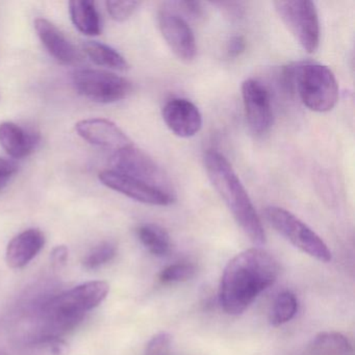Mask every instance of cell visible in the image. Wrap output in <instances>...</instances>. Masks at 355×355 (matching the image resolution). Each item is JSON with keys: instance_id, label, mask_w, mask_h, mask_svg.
Masks as SVG:
<instances>
[{"instance_id": "cell-1", "label": "cell", "mask_w": 355, "mask_h": 355, "mask_svg": "<svg viewBox=\"0 0 355 355\" xmlns=\"http://www.w3.org/2000/svg\"><path fill=\"white\" fill-rule=\"evenodd\" d=\"M279 265L273 255L259 248L247 249L230 259L219 288V302L228 315L244 313L263 291L277 279Z\"/></svg>"}, {"instance_id": "cell-2", "label": "cell", "mask_w": 355, "mask_h": 355, "mask_svg": "<svg viewBox=\"0 0 355 355\" xmlns=\"http://www.w3.org/2000/svg\"><path fill=\"white\" fill-rule=\"evenodd\" d=\"M110 292L107 282L97 280L76 286L39 303L33 315L31 338L55 344L74 329L88 311L98 306Z\"/></svg>"}, {"instance_id": "cell-3", "label": "cell", "mask_w": 355, "mask_h": 355, "mask_svg": "<svg viewBox=\"0 0 355 355\" xmlns=\"http://www.w3.org/2000/svg\"><path fill=\"white\" fill-rule=\"evenodd\" d=\"M205 166L214 188L249 240L259 246L265 244L267 236L261 218L230 162L218 151L209 150Z\"/></svg>"}, {"instance_id": "cell-4", "label": "cell", "mask_w": 355, "mask_h": 355, "mask_svg": "<svg viewBox=\"0 0 355 355\" xmlns=\"http://www.w3.org/2000/svg\"><path fill=\"white\" fill-rule=\"evenodd\" d=\"M286 90L297 93L303 105L313 112L326 113L338 101V84L334 72L321 64H297L282 71Z\"/></svg>"}, {"instance_id": "cell-5", "label": "cell", "mask_w": 355, "mask_h": 355, "mask_svg": "<svg viewBox=\"0 0 355 355\" xmlns=\"http://www.w3.org/2000/svg\"><path fill=\"white\" fill-rule=\"evenodd\" d=\"M268 223L291 244L322 263L331 261V251L323 240L291 211L278 207L265 209Z\"/></svg>"}, {"instance_id": "cell-6", "label": "cell", "mask_w": 355, "mask_h": 355, "mask_svg": "<svg viewBox=\"0 0 355 355\" xmlns=\"http://www.w3.org/2000/svg\"><path fill=\"white\" fill-rule=\"evenodd\" d=\"M284 26L307 53H313L320 45V21L317 8L309 0H286L274 3Z\"/></svg>"}, {"instance_id": "cell-7", "label": "cell", "mask_w": 355, "mask_h": 355, "mask_svg": "<svg viewBox=\"0 0 355 355\" xmlns=\"http://www.w3.org/2000/svg\"><path fill=\"white\" fill-rule=\"evenodd\" d=\"M72 83L80 95L98 103L122 101L132 91L130 80L105 70H76L72 74Z\"/></svg>"}, {"instance_id": "cell-8", "label": "cell", "mask_w": 355, "mask_h": 355, "mask_svg": "<svg viewBox=\"0 0 355 355\" xmlns=\"http://www.w3.org/2000/svg\"><path fill=\"white\" fill-rule=\"evenodd\" d=\"M112 163L115 167L114 171L169 191L167 178L159 166L147 153L139 149L135 144L114 153L112 155Z\"/></svg>"}, {"instance_id": "cell-9", "label": "cell", "mask_w": 355, "mask_h": 355, "mask_svg": "<svg viewBox=\"0 0 355 355\" xmlns=\"http://www.w3.org/2000/svg\"><path fill=\"white\" fill-rule=\"evenodd\" d=\"M101 184L128 198L145 205L167 207L172 205L174 196L169 191L151 186L147 182L124 175L114 170H105L98 175Z\"/></svg>"}, {"instance_id": "cell-10", "label": "cell", "mask_w": 355, "mask_h": 355, "mask_svg": "<svg viewBox=\"0 0 355 355\" xmlns=\"http://www.w3.org/2000/svg\"><path fill=\"white\" fill-rule=\"evenodd\" d=\"M242 98L247 123L253 134L263 136L273 123L271 97L265 85L257 80H245L242 84Z\"/></svg>"}, {"instance_id": "cell-11", "label": "cell", "mask_w": 355, "mask_h": 355, "mask_svg": "<svg viewBox=\"0 0 355 355\" xmlns=\"http://www.w3.org/2000/svg\"><path fill=\"white\" fill-rule=\"evenodd\" d=\"M157 24L162 36L172 53L180 61L192 62L197 53L196 39L186 20L175 12L161 10L157 13Z\"/></svg>"}, {"instance_id": "cell-12", "label": "cell", "mask_w": 355, "mask_h": 355, "mask_svg": "<svg viewBox=\"0 0 355 355\" xmlns=\"http://www.w3.org/2000/svg\"><path fill=\"white\" fill-rule=\"evenodd\" d=\"M76 130L87 142L113 153L134 144L121 128L107 119L82 120L76 124Z\"/></svg>"}, {"instance_id": "cell-13", "label": "cell", "mask_w": 355, "mask_h": 355, "mask_svg": "<svg viewBox=\"0 0 355 355\" xmlns=\"http://www.w3.org/2000/svg\"><path fill=\"white\" fill-rule=\"evenodd\" d=\"M162 116L168 128L180 138L194 137L202 128L200 111L188 99H170L164 105Z\"/></svg>"}, {"instance_id": "cell-14", "label": "cell", "mask_w": 355, "mask_h": 355, "mask_svg": "<svg viewBox=\"0 0 355 355\" xmlns=\"http://www.w3.org/2000/svg\"><path fill=\"white\" fill-rule=\"evenodd\" d=\"M45 245V236L37 228L24 230L12 239L6 251V261L11 269H22L39 254Z\"/></svg>"}, {"instance_id": "cell-15", "label": "cell", "mask_w": 355, "mask_h": 355, "mask_svg": "<svg viewBox=\"0 0 355 355\" xmlns=\"http://www.w3.org/2000/svg\"><path fill=\"white\" fill-rule=\"evenodd\" d=\"M35 30L45 49L60 63L70 65L78 59V53L67 37L49 20H35Z\"/></svg>"}, {"instance_id": "cell-16", "label": "cell", "mask_w": 355, "mask_h": 355, "mask_svg": "<svg viewBox=\"0 0 355 355\" xmlns=\"http://www.w3.org/2000/svg\"><path fill=\"white\" fill-rule=\"evenodd\" d=\"M39 135L14 122L0 123V145L15 159L28 157L38 146Z\"/></svg>"}, {"instance_id": "cell-17", "label": "cell", "mask_w": 355, "mask_h": 355, "mask_svg": "<svg viewBox=\"0 0 355 355\" xmlns=\"http://www.w3.org/2000/svg\"><path fill=\"white\" fill-rule=\"evenodd\" d=\"M69 12L74 26L86 36H98L101 33V16L94 1L73 0L69 3Z\"/></svg>"}, {"instance_id": "cell-18", "label": "cell", "mask_w": 355, "mask_h": 355, "mask_svg": "<svg viewBox=\"0 0 355 355\" xmlns=\"http://www.w3.org/2000/svg\"><path fill=\"white\" fill-rule=\"evenodd\" d=\"M309 350L313 355H353L350 340L336 331L318 334L311 340Z\"/></svg>"}, {"instance_id": "cell-19", "label": "cell", "mask_w": 355, "mask_h": 355, "mask_svg": "<svg viewBox=\"0 0 355 355\" xmlns=\"http://www.w3.org/2000/svg\"><path fill=\"white\" fill-rule=\"evenodd\" d=\"M83 49L91 61L94 62L96 65L118 71H125L128 69V63L123 55L109 45L96 41H87L83 45Z\"/></svg>"}, {"instance_id": "cell-20", "label": "cell", "mask_w": 355, "mask_h": 355, "mask_svg": "<svg viewBox=\"0 0 355 355\" xmlns=\"http://www.w3.org/2000/svg\"><path fill=\"white\" fill-rule=\"evenodd\" d=\"M143 246L155 257H166L171 250V239L165 228L157 224H143L137 230Z\"/></svg>"}, {"instance_id": "cell-21", "label": "cell", "mask_w": 355, "mask_h": 355, "mask_svg": "<svg viewBox=\"0 0 355 355\" xmlns=\"http://www.w3.org/2000/svg\"><path fill=\"white\" fill-rule=\"evenodd\" d=\"M298 311V300L295 294L290 291H284L276 297L271 311H270V324L274 327L284 325L290 322L296 315Z\"/></svg>"}, {"instance_id": "cell-22", "label": "cell", "mask_w": 355, "mask_h": 355, "mask_svg": "<svg viewBox=\"0 0 355 355\" xmlns=\"http://www.w3.org/2000/svg\"><path fill=\"white\" fill-rule=\"evenodd\" d=\"M117 254V246L112 242H103L95 246L84 259L85 268L88 270L98 269L110 263Z\"/></svg>"}, {"instance_id": "cell-23", "label": "cell", "mask_w": 355, "mask_h": 355, "mask_svg": "<svg viewBox=\"0 0 355 355\" xmlns=\"http://www.w3.org/2000/svg\"><path fill=\"white\" fill-rule=\"evenodd\" d=\"M196 267L192 263H178L168 266L159 274V280L163 284H175V282H187L194 277Z\"/></svg>"}, {"instance_id": "cell-24", "label": "cell", "mask_w": 355, "mask_h": 355, "mask_svg": "<svg viewBox=\"0 0 355 355\" xmlns=\"http://www.w3.org/2000/svg\"><path fill=\"white\" fill-rule=\"evenodd\" d=\"M105 6L112 19L117 22H124L136 13L141 3L139 1H107Z\"/></svg>"}, {"instance_id": "cell-25", "label": "cell", "mask_w": 355, "mask_h": 355, "mask_svg": "<svg viewBox=\"0 0 355 355\" xmlns=\"http://www.w3.org/2000/svg\"><path fill=\"white\" fill-rule=\"evenodd\" d=\"M171 346V334L166 331L159 332L149 340L145 349V355H169Z\"/></svg>"}, {"instance_id": "cell-26", "label": "cell", "mask_w": 355, "mask_h": 355, "mask_svg": "<svg viewBox=\"0 0 355 355\" xmlns=\"http://www.w3.org/2000/svg\"><path fill=\"white\" fill-rule=\"evenodd\" d=\"M17 171L18 166L15 162L0 157V191H3L8 186Z\"/></svg>"}, {"instance_id": "cell-27", "label": "cell", "mask_w": 355, "mask_h": 355, "mask_svg": "<svg viewBox=\"0 0 355 355\" xmlns=\"http://www.w3.org/2000/svg\"><path fill=\"white\" fill-rule=\"evenodd\" d=\"M246 49V41L242 36H234L228 41L226 53L230 58L240 57Z\"/></svg>"}, {"instance_id": "cell-28", "label": "cell", "mask_w": 355, "mask_h": 355, "mask_svg": "<svg viewBox=\"0 0 355 355\" xmlns=\"http://www.w3.org/2000/svg\"><path fill=\"white\" fill-rule=\"evenodd\" d=\"M68 259V248L64 245L57 246L51 252V263H53V269H62L67 263Z\"/></svg>"}, {"instance_id": "cell-29", "label": "cell", "mask_w": 355, "mask_h": 355, "mask_svg": "<svg viewBox=\"0 0 355 355\" xmlns=\"http://www.w3.org/2000/svg\"><path fill=\"white\" fill-rule=\"evenodd\" d=\"M178 7L184 11L188 16L192 18H201L205 14L202 5L196 1H182L178 3Z\"/></svg>"}]
</instances>
